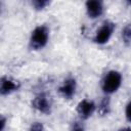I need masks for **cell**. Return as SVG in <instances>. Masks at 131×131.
<instances>
[{"mask_svg": "<svg viewBox=\"0 0 131 131\" xmlns=\"http://www.w3.org/2000/svg\"><path fill=\"white\" fill-rule=\"evenodd\" d=\"M125 116H126V119L131 122V100L127 103L126 105V108H125Z\"/></svg>", "mask_w": 131, "mask_h": 131, "instance_id": "14", "label": "cell"}, {"mask_svg": "<svg viewBox=\"0 0 131 131\" xmlns=\"http://www.w3.org/2000/svg\"><path fill=\"white\" fill-rule=\"evenodd\" d=\"M76 89H77V83L76 80L74 78H68L63 81L62 85L59 87L58 91L60 93V95L66 98V99H71L75 93H76Z\"/></svg>", "mask_w": 131, "mask_h": 131, "instance_id": "6", "label": "cell"}, {"mask_svg": "<svg viewBox=\"0 0 131 131\" xmlns=\"http://www.w3.org/2000/svg\"><path fill=\"white\" fill-rule=\"evenodd\" d=\"M110 99L108 97H104L101 101H100V104L98 106V113L101 115V116H105L108 114L110 112Z\"/></svg>", "mask_w": 131, "mask_h": 131, "instance_id": "10", "label": "cell"}, {"mask_svg": "<svg viewBox=\"0 0 131 131\" xmlns=\"http://www.w3.org/2000/svg\"><path fill=\"white\" fill-rule=\"evenodd\" d=\"M114 30H115V24L114 23H112V21L103 23L102 26L97 30V32L93 38V41L99 45H103V44L107 43L108 40L111 39L112 35H113Z\"/></svg>", "mask_w": 131, "mask_h": 131, "instance_id": "3", "label": "cell"}, {"mask_svg": "<svg viewBox=\"0 0 131 131\" xmlns=\"http://www.w3.org/2000/svg\"><path fill=\"white\" fill-rule=\"evenodd\" d=\"M49 38V30L45 25L37 26L30 37V48L32 50H40L46 46Z\"/></svg>", "mask_w": 131, "mask_h": 131, "instance_id": "1", "label": "cell"}, {"mask_svg": "<svg viewBox=\"0 0 131 131\" xmlns=\"http://www.w3.org/2000/svg\"><path fill=\"white\" fill-rule=\"evenodd\" d=\"M32 106L36 111H38V112H40L42 114H45V115H48L51 112V103H50V100L43 93L38 94L37 96L34 97V99L32 100Z\"/></svg>", "mask_w": 131, "mask_h": 131, "instance_id": "4", "label": "cell"}, {"mask_svg": "<svg viewBox=\"0 0 131 131\" xmlns=\"http://www.w3.org/2000/svg\"><path fill=\"white\" fill-rule=\"evenodd\" d=\"M29 131H44V127L40 122H35L31 125Z\"/></svg>", "mask_w": 131, "mask_h": 131, "instance_id": "12", "label": "cell"}, {"mask_svg": "<svg viewBox=\"0 0 131 131\" xmlns=\"http://www.w3.org/2000/svg\"><path fill=\"white\" fill-rule=\"evenodd\" d=\"M128 4H129V5L131 6V1H128Z\"/></svg>", "mask_w": 131, "mask_h": 131, "instance_id": "17", "label": "cell"}, {"mask_svg": "<svg viewBox=\"0 0 131 131\" xmlns=\"http://www.w3.org/2000/svg\"><path fill=\"white\" fill-rule=\"evenodd\" d=\"M49 1H47V0H35V1H33L32 2V5H33V7L36 9V10H42V9H44L47 5H49Z\"/></svg>", "mask_w": 131, "mask_h": 131, "instance_id": "11", "label": "cell"}, {"mask_svg": "<svg viewBox=\"0 0 131 131\" xmlns=\"http://www.w3.org/2000/svg\"><path fill=\"white\" fill-rule=\"evenodd\" d=\"M5 125H6V119L4 117H2L0 120V131H4Z\"/></svg>", "mask_w": 131, "mask_h": 131, "instance_id": "15", "label": "cell"}, {"mask_svg": "<svg viewBox=\"0 0 131 131\" xmlns=\"http://www.w3.org/2000/svg\"><path fill=\"white\" fill-rule=\"evenodd\" d=\"M122 75L118 71H110L105 74L101 82V89L105 94H113L121 87Z\"/></svg>", "mask_w": 131, "mask_h": 131, "instance_id": "2", "label": "cell"}, {"mask_svg": "<svg viewBox=\"0 0 131 131\" xmlns=\"http://www.w3.org/2000/svg\"><path fill=\"white\" fill-rule=\"evenodd\" d=\"M122 39L126 45L131 44V23L127 24L122 30Z\"/></svg>", "mask_w": 131, "mask_h": 131, "instance_id": "9", "label": "cell"}, {"mask_svg": "<svg viewBox=\"0 0 131 131\" xmlns=\"http://www.w3.org/2000/svg\"><path fill=\"white\" fill-rule=\"evenodd\" d=\"M119 131H131V128H129V127H125V128L120 129Z\"/></svg>", "mask_w": 131, "mask_h": 131, "instance_id": "16", "label": "cell"}, {"mask_svg": "<svg viewBox=\"0 0 131 131\" xmlns=\"http://www.w3.org/2000/svg\"><path fill=\"white\" fill-rule=\"evenodd\" d=\"M71 131H85V129H84L83 124H81L80 122L76 121V122L73 123L72 128H71Z\"/></svg>", "mask_w": 131, "mask_h": 131, "instance_id": "13", "label": "cell"}, {"mask_svg": "<svg viewBox=\"0 0 131 131\" xmlns=\"http://www.w3.org/2000/svg\"><path fill=\"white\" fill-rule=\"evenodd\" d=\"M19 87V83L7 78V77H3L1 79V83H0V92L2 95H8L14 91H16Z\"/></svg>", "mask_w": 131, "mask_h": 131, "instance_id": "8", "label": "cell"}, {"mask_svg": "<svg viewBox=\"0 0 131 131\" xmlns=\"http://www.w3.org/2000/svg\"><path fill=\"white\" fill-rule=\"evenodd\" d=\"M87 15L90 18H97L103 13V3L98 0H90L85 4Z\"/></svg>", "mask_w": 131, "mask_h": 131, "instance_id": "7", "label": "cell"}, {"mask_svg": "<svg viewBox=\"0 0 131 131\" xmlns=\"http://www.w3.org/2000/svg\"><path fill=\"white\" fill-rule=\"evenodd\" d=\"M95 111V103L89 99L81 100L77 105V113L81 119L87 120L89 119Z\"/></svg>", "mask_w": 131, "mask_h": 131, "instance_id": "5", "label": "cell"}]
</instances>
